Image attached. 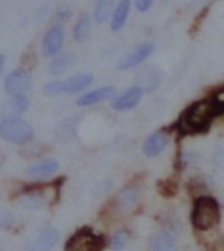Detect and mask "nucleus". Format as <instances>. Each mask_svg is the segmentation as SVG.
<instances>
[{
	"mask_svg": "<svg viewBox=\"0 0 224 251\" xmlns=\"http://www.w3.org/2000/svg\"><path fill=\"white\" fill-rule=\"evenodd\" d=\"M74 57L72 55H61L58 58H54L49 65V72L54 74V75H60L63 74L65 71H68L72 65Z\"/></svg>",
	"mask_w": 224,
	"mask_h": 251,
	"instance_id": "21",
	"label": "nucleus"
},
{
	"mask_svg": "<svg viewBox=\"0 0 224 251\" xmlns=\"http://www.w3.org/2000/svg\"><path fill=\"white\" fill-rule=\"evenodd\" d=\"M161 80H163V72H161L157 66H147L143 68L135 77L137 87L141 89L143 92H152L160 86Z\"/></svg>",
	"mask_w": 224,
	"mask_h": 251,
	"instance_id": "7",
	"label": "nucleus"
},
{
	"mask_svg": "<svg viewBox=\"0 0 224 251\" xmlns=\"http://www.w3.org/2000/svg\"><path fill=\"white\" fill-rule=\"evenodd\" d=\"M214 118L215 114L212 101L203 100V101H196L186 109L181 114L177 126L183 133H200L209 127Z\"/></svg>",
	"mask_w": 224,
	"mask_h": 251,
	"instance_id": "1",
	"label": "nucleus"
},
{
	"mask_svg": "<svg viewBox=\"0 0 224 251\" xmlns=\"http://www.w3.org/2000/svg\"><path fill=\"white\" fill-rule=\"evenodd\" d=\"M19 202L23 208H40L48 202V195L42 188L29 190V192H25V195L20 198Z\"/></svg>",
	"mask_w": 224,
	"mask_h": 251,
	"instance_id": "17",
	"label": "nucleus"
},
{
	"mask_svg": "<svg viewBox=\"0 0 224 251\" xmlns=\"http://www.w3.org/2000/svg\"><path fill=\"white\" fill-rule=\"evenodd\" d=\"M3 68H5V57H3V55H0V74H2Z\"/></svg>",
	"mask_w": 224,
	"mask_h": 251,
	"instance_id": "27",
	"label": "nucleus"
},
{
	"mask_svg": "<svg viewBox=\"0 0 224 251\" xmlns=\"http://www.w3.org/2000/svg\"><path fill=\"white\" fill-rule=\"evenodd\" d=\"M31 86H32L31 75L29 72L23 69H17L14 72H11L5 78V89L9 95H22L23 92L29 91Z\"/></svg>",
	"mask_w": 224,
	"mask_h": 251,
	"instance_id": "6",
	"label": "nucleus"
},
{
	"mask_svg": "<svg viewBox=\"0 0 224 251\" xmlns=\"http://www.w3.org/2000/svg\"><path fill=\"white\" fill-rule=\"evenodd\" d=\"M152 3H154V0H135V6L140 12H146L152 6Z\"/></svg>",
	"mask_w": 224,
	"mask_h": 251,
	"instance_id": "26",
	"label": "nucleus"
},
{
	"mask_svg": "<svg viewBox=\"0 0 224 251\" xmlns=\"http://www.w3.org/2000/svg\"><path fill=\"white\" fill-rule=\"evenodd\" d=\"M14 222V215L8 210L0 207V227H9Z\"/></svg>",
	"mask_w": 224,
	"mask_h": 251,
	"instance_id": "25",
	"label": "nucleus"
},
{
	"mask_svg": "<svg viewBox=\"0 0 224 251\" xmlns=\"http://www.w3.org/2000/svg\"><path fill=\"white\" fill-rule=\"evenodd\" d=\"M220 222V205L210 196L196 198L192 208V224L195 228L207 231Z\"/></svg>",
	"mask_w": 224,
	"mask_h": 251,
	"instance_id": "2",
	"label": "nucleus"
},
{
	"mask_svg": "<svg viewBox=\"0 0 224 251\" xmlns=\"http://www.w3.org/2000/svg\"><path fill=\"white\" fill-rule=\"evenodd\" d=\"M115 0H97L95 2V11H94V17L98 23H103L109 19L112 6H114Z\"/></svg>",
	"mask_w": 224,
	"mask_h": 251,
	"instance_id": "19",
	"label": "nucleus"
},
{
	"mask_svg": "<svg viewBox=\"0 0 224 251\" xmlns=\"http://www.w3.org/2000/svg\"><path fill=\"white\" fill-rule=\"evenodd\" d=\"M114 87L112 86H105V87H98L95 91H91L88 94H83L82 97H79L77 100V106L84 107V106H92L97 103H102L105 100L111 98L114 95Z\"/></svg>",
	"mask_w": 224,
	"mask_h": 251,
	"instance_id": "13",
	"label": "nucleus"
},
{
	"mask_svg": "<svg viewBox=\"0 0 224 251\" xmlns=\"http://www.w3.org/2000/svg\"><path fill=\"white\" fill-rule=\"evenodd\" d=\"M128 244V233L126 231H118L114 234V237H112V248L114 250H121L124 248Z\"/></svg>",
	"mask_w": 224,
	"mask_h": 251,
	"instance_id": "23",
	"label": "nucleus"
},
{
	"mask_svg": "<svg viewBox=\"0 0 224 251\" xmlns=\"http://www.w3.org/2000/svg\"><path fill=\"white\" fill-rule=\"evenodd\" d=\"M58 170V161L57 159H43L35 162L27 169V173L32 178H45L53 175Z\"/></svg>",
	"mask_w": 224,
	"mask_h": 251,
	"instance_id": "15",
	"label": "nucleus"
},
{
	"mask_svg": "<svg viewBox=\"0 0 224 251\" xmlns=\"http://www.w3.org/2000/svg\"><path fill=\"white\" fill-rule=\"evenodd\" d=\"M63 39H65V34L61 28L56 26V28L49 29L45 34V39H43L45 57H54L56 54H58V51L61 49V45H63Z\"/></svg>",
	"mask_w": 224,
	"mask_h": 251,
	"instance_id": "11",
	"label": "nucleus"
},
{
	"mask_svg": "<svg viewBox=\"0 0 224 251\" xmlns=\"http://www.w3.org/2000/svg\"><path fill=\"white\" fill-rule=\"evenodd\" d=\"M129 9H131V0H121L118 6L115 8L114 14H112V22H111L112 29L118 31L124 26V23H126L129 16Z\"/></svg>",
	"mask_w": 224,
	"mask_h": 251,
	"instance_id": "18",
	"label": "nucleus"
},
{
	"mask_svg": "<svg viewBox=\"0 0 224 251\" xmlns=\"http://www.w3.org/2000/svg\"><path fill=\"white\" fill-rule=\"evenodd\" d=\"M141 97H143V91L135 86V87H132V89L124 92L123 95H120L115 101L112 103V107H114L115 110H120V112L131 110L140 103Z\"/></svg>",
	"mask_w": 224,
	"mask_h": 251,
	"instance_id": "12",
	"label": "nucleus"
},
{
	"mask_svg": "<svg viewBox=\"0 0 224 251\" xmlns=\"http://www.w3.org/2000/svg\"><path fill=\"white\" fill-rule=\"evenodd\" d=\"M89 26H91L89 16L83 14L79 19V22L76 23V28H74V39H76L77 42H84L89 35Z\"/></svg>",
	"mask_w": 224,
	"mask_h": 251,
	"instance_id": "20",
	"label": "nucleus"
},
{
	"mask_svg": "<svg viewBox=\"0 0 224 251\" xmlns=\"http://www.w3.org/2000/svg\"><path fill=\"white\" fill-rule=\"evenodd\" d=\"M94 81L92 74H76L71 78L63 81V94H76L80 91H84L86 87L91 86Z\"/></svg>",
	"mask_w": 224,
	"mask_h": 251,
	"instance_id": "14",
	"label": "nucleus"
},
{
	"mask_svg": "<svg viewBox=\"0 0 224 251\" xmlns=\"http://www.w3.org/2000/svg\"><path fill=\"white\" fill-rule=\"evenodd\" d=\"M58 231L54 227H46L35 233L27 241L28 251H49L53 250L58 242Z\"/></svg>",
	"mask_w": 224,
	"mask_h": 251,
	"instance_id": "5",
	"label": "nucleus"
},
{
	"mask_svg": "<svg viewBox=\"0 0 224 251\" xmlns=\"http://www.w3.org/2000/svg\"><path fill=\"white\" fill-rule=\"evenodd\" d=\"M151 251H177V244L168 231L155 233L149 241Z\"/></svg>",
	"mask_w": 224,
	"mask_h": 251,
	"instance_id": "16",
	"label": "nucleus"
},
{
	"mask_svg": "<svg viewBox=\"0 0 224 251\" xmlns=\"http://www.w3.org/2000/svg\"><path fill=\"white\" fill-rule=\"evenodd\" d=\"M154 43H143L140 45L137 49H134V51L131 54H128L126 57H123L118 63V69L120 71H124V69H131V68H135L141 65V63L151 55L154 52Z\"/></svg>",
	"mask_w": 224,
	"mask_h": 251,
	"instance_id": "9",
	"label": "nucleus"
},
{
	"mask_svg": "<svg viewBox=\"0 0 224 251\" xmlns=\"http://www.w3.org/2000/svg\"><path fill=\"white\" fill-rule=\"evenodd\" d=\"M169 143H170V133L168 130L154 132L151 136H147V140L144 141L143 152L147 156H157L169 146Z\"/></svg>",
	"mask_w": 224,
	"mask_h": 251,
	"instance_id": "10",
	"label": "nucleus"
},
{
	"mask_svg": "<svg viewBox=\"0 0 224 251\" xmlns=\"http://www.w3.org/2000/svg\"><path fill=\"white\" fill-rule=\"evenodd\" d=\"M43 94L48 97H57L60 94H63V81H51L45 84Z\"/></svg>",
	"mask_w": 224,
	"mask_h": 251,
	"instance_id": "22",
	"label": "nucleus"
},
{
	"mask_svg": "<svg viewBox=\"0 0 224 251\" xmlns=\"http://www.w3.org/2000/svg\"><path fill=\"white\" fill-rule=\"evenodd\" d=\"M28 107H29V101L27 97L11 95L2 104V107H0V117H2V120L19 118V115H22Z\"/></svg>",
	"mask_w": 224,
	"mask_h": 251,
	"instance_id": "8",
	"label": "nucleus"
},
{
	"mask_svg": "<svg viewBox=\"0 0 224 251\" xmlns=\"http://www.w3.org/2000/svg\"><path fill=\"white\" fill-rule=\"evenodd\" d=\"M34 130L31 124L20 118L0 121V138L12 144H25L32 140Z\"/></svg>",
	"mask_w": 224,
	"mask_h": 251,
	"instance_id": "3",
	"label": "nucleus"
},
{
	"mask_svg": "<svg viewBox=\"0 0 224 251\" xmlns=\"http://www.w3.org/2000/svg\"><path fill=\"white\" fill-rule=\"evenodd\" d=\"M210 101H212L215 117L224 115V97H221V94H217L212 100H210Z\"/></svg>",
	"mask_w": 224,
	"mask_h": 251,
	"instance_id": "24",
	"label": "nucleus"
},
{
	"mask_svg": "<svg viewBox=\"0 0 224 251\" xmlns=\"http://www.w3.org/2000/svg\"><path fill=\"white\" fill-rule=\"evenodd\" d=\"M103 248L105 239L91 228H82L74 233L65 245V251H102Z\"/></svg>",
	"mask_w": 224,
	"mask_h": 251,
	"instance_id": "4",
	"label": "nucleus"
}]
</instances>
